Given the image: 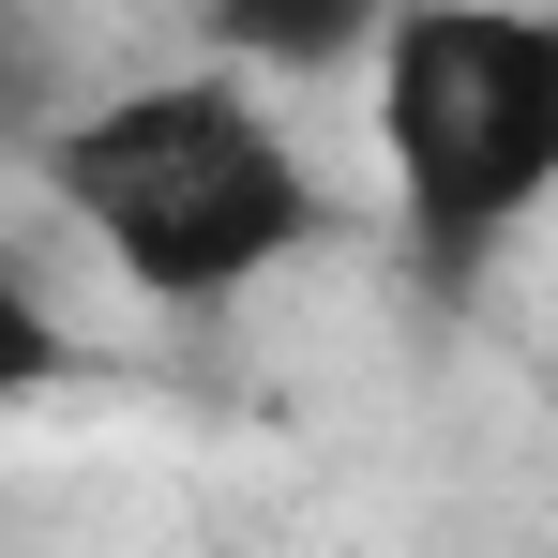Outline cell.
<instances>
[{
	"label": "cell",
	"instance_id": "277c9868",
	"mask_svg": "<svg viewBox=\"0 0 558 558\" xmlns=\"http://www.w3.org/2000/svg\"><path fill=\"white\" fill-rule=\"evenodd\" d=\"M544 468H558V392H544Z\"/></svg>",
	"mask_w": 558,
	"mask_h": 558
},
{
	"label": "cell",
	"instance_id": "6da1fadb",
	"mask_svg": "<svg viewBox=\"0 0 558 558\" xmlns=\"http://www.w3.org/2000/svg\"><path fill=\"white\" fill-rule=\"evenodd\" d=\"M31 196L151 317H227L332 242V182L287 136L272 76H242V61H167V76L61 106L31 136Z\"/></svg>",
	"mask_w": 558,
	"mask_h": 558
},
{
	"label": "cell",
	"instance_id": "3957f363",
	"mask_svg": "<svg viewBox=\"0 0 558 558\" xmlns=\"http://www.w3.org/2000/svg\"><path fill=\"white\" fill-rule=\"evenodd\" d=\"M408 0H196V61H242V76H363L392 46Z\"/></svg>",
	"mask_w": 558,
	"mask_h": 558
},
{
	"label": "cell",
	"instance_id": "7a4b0ae2",
	"mask_svg": "<svg viewBox=\"0 0 558 558\" xmlns=\"http://www.w3.org/2000/svg\"><path fill=\"white\" fill-rule=\"evenodd\" d=\"M363 136L438 287L513 257L558 211V0H408L363 61Z\"/></svg>",
	"mask_w": 558,
	"mask_h": 558
}]
</instances>
